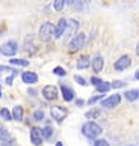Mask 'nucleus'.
Masks as SVG:
<instances>
[{
    "instance_id": "obj_39",
    "label": "nucleus",
    "mask_w": 139,
    "mask_h": 146,
    "mask_svg": "<svg viewBox=\"0 0 139 146\" xmlns=\"http://www.w3.org/2000/svg\"><path fill=\"white\" fill-rule=\"evenodd\" d=\"M0 98H2V88H0Z\"/></svg>"
},
{
    "instance_id": "obj_25",
    "label": "nucleus",
    "mask_w": 139,
    "mask_h": 146,
    "mask_svg": "<svg viewBox=\"0 0 139 146\" xmlns=\"http://www.w3.org/2000/svg\"><path fill=\"white\" fill-rule=\"evenodd\" d=\"M55 9L56 11H62L63 9V6H65V0H55Z\"/></svg>"
},
{
    "instance_id": "obj_12",
    "label": "nucleus",
    "mask_w": 139,
    "mask_h": 146,
    "mask_svg": "<svg viewBox=\"0 0 139 146\" xmlns=\"http://www.w3.org/2000/svg\"><path fill=\"white\" fill-rule=\"evenodd\" d=\"M65 27H67V20L65 18H61L57 21V24L55 26V38H61L63 35V32H65Z\"/></svg>"
},
{
    "instance_id": "obj_41",
    "label": "nucleus",
    "mask_w": 139,
    "mask_h": 146,
    "mask_svg": "<svg viewBox=\"0 0 139 146\" xmlns=\"http://www.w3.org/2000/svg\"><path fill=\"white\" fill-rule=\"evenodd\" d=\"M130 146H132V145H130Z\"/></svg>"
},
{
    "instance_id": "obj_23",
    "label": "nucleus",
    "mask_w": 139,
    "mask_h": 146,
    "mask_svg": "<svg viewBox=\"0 0 139 146\" xmlns=\"http://www.w3.org/2000/svg\"><path fill=\"white\" fill-rule=\"evenodd\" d=\"M0 116H2L5 121H11V119H12V113L8 109H0Z\"/></svg>"
},
{
    "instance_id": "obj_5",
    "label": "nucleus",
    "mask_w": 139,
    "mask_h": 146,
    "mask_svg": "<svg viewBox=\"0 0 139 146\" xmlns=\"http://www.w3.org/2000/svg\"><path fill=\"white\" fill-rule=\"evenodd\" d=\"M120 101H121V95L115 94V95L109 96V98H104L103 101H101V106H103L104 109H114L115 106L120 104Z\"/></svg>"
},
{
    "instance_id": "obj_8",
    "label": "nucleus",
    "mask_w": 139,
    "mask_h": 146,
    "mask_svg": "<svg viewBox=\"0 0 139 146\" xmlns=\"http://www.w3.org/2000/svg\"><path fill=\"white\" fill-rule=\"evenodd\" d=\"M30 140H32V143H33L35 146H41V143H42V133H41L39 128L33 127L30 129Z\"/></svg>"
},
{
    "instance_id": "obj_7",
    "label": "nucleus",
    "mask_w": 139,
    "mask_h": 146,
    "mask_svg": "<svg viewBox=\"0 0 139 146\" xmlns=\"http://www.w3.org/2000/svg\"><path fill=\"white\" fill-rule=\"evenodd\" d=\"M130 63H132V59H130V56H121L118 60L115 62V65H114V68L116 69V71H124L126 68H129L130 66Z\"/></svg>"
},
{
    "instance_id": "obj_38",
    "label": "nucleus",
    "mask_w": 139,
    "mask_h": 146,
    "mask_svg": "<svg viewBox=\"0 0 139 146\" xmlns=\"http://www.w3.org/2000/svg\"><path fill=\"white\" fill-rule=\"evenodd\" d=\"M56 146H63V145H62L61 142H57V143H56Z\"/></svg>"
},
{
    "instance_id": "obj_18",
    "label": "nucleus",
    "mask_w": 139,
    "mask_h": 146,
    "mask_svg": "<svg viewBox=\"0 0 139 146\" xmlns=\"http://www.w3.org/2000/svg\"><path fill=\"white\" fill-rule=\"evenodd\" d=\"M12 117L15 119V121H21V119H23V107L15 106L14 110H12Z\"/></svg>"
},
{
    "instance_id": "obj_28",
    "label": "nucleus",
    "mask_w": 139,
    "mask_h": 146,
    "mask_svg": "<svg viewBox=\"0 0 139 146\" xmlns=\"http://www.w3.org/2000/svg\"><path fill=\"white\" fill-rule=\"evenodd\" d=\"M0 72H11V74H17V71L12 68H9V66H2L0 65Z\"/></svg>"
},
{
    "instance_id": "obj_27",
    "label": "nucleus",
    "mask_w": 139,
    "mask_h": 146,
    "mask_svg": "<svg viewBox=\"0 0 139 146\" xmlns=\"http://www.w3.org/2000/svg\"><path fill=\"white\" fill-rule=\"evenodd\" d=\"M110 88H114V89H118V88H126V82H120V80H116V82L110 83Z\"/></svg>"
},
{
    "instance_id": "obj_3",
    "label": "nucleus",
    "mask_w": 139,
    "mask_h": 146,
    "mask_svg": "<svg viewBox=\"0 0 139 146\" xmlns=\"http://www.w3.org/2000/svg\"><path fill=\"white\" fill-rule=\"evenodd\" d=\"M85 41H86V35H85V33H79V35H76L71 41H70V44H68V50H70V53H76V51H79L80 48L85 45Z\"/></svg>"
},
{
    "instance_id": "obj_32",
    "label": "nucleus",
    "mask_w": 139,
    "mask_h": 146,
    "mask_svg": "<svg viewBox=\"0 0 139 146\" xmlns=\"http://www.w3.org/2000/svg\"><path fill=\"white\" fill-rule=\"evenodd\" d=\"M94 146H110L108 142H106V140H103V139H100V140H97V142H95V145Z\"/></svg>"
},
{
    "instance_id": "obj_31",
    "label": "nucleus",
    "mask_w": 139,
    "mask_h": 146,
    "mask_svg": "<svg viewBox=\"0 0 139 146\" xmlns=\"http://www.w3.org/2000/svg\"><path fill=\"white\" fill-rule=\"evenodd\" d=\"M74 80H76V82H77L79 84H82V86H86V80H85V78H82L80 75H76V77H74Z\"/></svg>"
},
{
    "instance_id": "obj_15",
    "label": "nucleus",
    "mask_w": 139,
    "mask_h": 146,
    "mask_svg": "<svg viewBox=\"0 0 139 146\" xmlns=\"http://www.w3.org/2000/svg\"><path fill=\"white\" fill-rule=\"evenodd\" d=\"M61 92H62V96L65 101H73L74 100V90L70 89L68 86H61Z\"/></svg>"
},
{
    "instance_id": "obj_26",
    "label": "nucleus",
    "mask_w": 139,
    "mask_h": 146,
    "mask_svg": "<svg viewBox=\"0 0 139 146\" xmlns=\"http://www.w3.org/2000/svg\"><path fill=\"white\" fill-rule=\"evenodd\" d=\"M53 72H55L56 75H59V77H63V75H67V71L63 68H61V66H56L55 69H53Z\"/></svg>"
},
{
    "instance_id": "obj_4",
    "label": "nucleus",
    "mask_w": 139,
    "mask_h": 146,
    "mask_svg": "<svg viewBox=\"0 0 139 146\" xmlns=\"http://www.w3.org/2000/svg\"><path fill=\"white\" fill-rule=\"evenodd\" d=\"M17 51H18V45L15 41H8V42L0 45V54H3V56L12 57Z\"/></svg>"
},
{
    "instance_id": "obj_40",
    "label": "nucleus",
    "mask_w": 139,
    "mask_h": 146,
    "mask_svg": "<svg viewBox=\"0 0 139 146\" xmlns=\"http://www.w3.org/2000/svg\"><path fill=\"white\" fill-rule=\"evenodd\" d=\"M2 129H3V127H2V123H0V131H2Z\"/></svg>"
},
{
    "instance_id": "obj_36",
    "label": "nucleus",
    "mask_w": 139,
    "mask_h": 146,
    "mask_svg": "<svg viewBox=\"0 0 139 146\" xmlns=\"http://www.w3.org/2000/svg\"><path fill=\"white\" fill-rule=\"evenodd\" d=\"M135 78H136V80H139V71H136V74H135Z\"/></svg>"
},
{
    "instance_id": "obj_24",
    "label": "nucleus",
    "mask_w": 139,
    "mask_h": 146,
    "mask_svg": "<svg viewBox=\"0 0 139 146\" xmlns=\"http://www.w3.org/2000/svg\"><path fill=\"white\" fill-rule=\"evenodd\" d=\"M85 116H86L88 119H92V117H98L100 116V111L98 110H89L85 113Z\"/></svg>"
},
{
    "instance_id": "obj_29",
    "label": "nucleus",
    "mask_w": 139,
    "mask_h": 146,
    "mask_svg": "<svg viewBox=\"0 0 139 146\" xmlns=\"http://www.w3.org/2000/svg\"><path fill=\"white\" fill-rule=\"evenodd\" d=\"M33 117L36 119V121H41V119H44V111L42 110H36L33 113Z\"/></svg>"
},
{
    "instance_id": "obj_2",
    "label": "nucleus",
    "mask_w": 139,
    "mask_h": 146,
    "mask_svg": "<svg viewBox=\"0 0 139 146\" xmlns=\"http://www.w3.org/2000/svg\"><path fill=\"white\" fill-rule=\"evenodd\" d=\"M55 35V26H53L51 23H44L39 27V33H38V36H39V39L41 41H44V42H47V41H50L51 39V36Z\"/></svg>"
},
{
    "instance_id": "obj_22",
    "label": "nucleus",
    "mask_w": 139,
    "mask_h": 146,
    "mask_svg": "<svg viewBox=\"0 0 139 146\" xmlns=\"http://www.w3.org/2000/svg\"><path fill=\"white\" fill-rule=\"evenodd\" d=\"M11 65H15V66H27L29 62L24 60V59H11Z\"/></svg>"
},
{
    "instance_id": "obj_10",
    "label": "nucleus",
    "mask_w": 139,
    "mask_h": 146,
    "mask_svg": "<svg viewBox=\"0 0 139 146\" xmlns=\"http://www.w3.org/2000/svg\"><path fill=\"white\" fill-rule=\"evenodd\" d=\"M12 145H14L12 136L3 128L2 131H0V146H12Z\"/></svg>"
},
{
    "instance_id": "obj_34",
    "label": "nucleus",
    "mask_w": 139,
    "mask_h": 146,
    "mask_svg": "<svg viewBox=\"0 0 139 146\" xmlns=\"http://www.w3.org/2000/svg\"><path fill=\"white\" fill-rule=\"evenodd\" d=\"M12 82H14V75H11V77H8V78H6V84H9V86H11V84H12Z\"/></svg>"
},
{
    "instance_id": "obj_14",
    "label": "nucleus",
    "mask_w": 139,
    "mask_h": 146,
    "mask_svg": "<svg viewBox=\"0 0 139 146\" xmlns=\"http://www.w3.org/2000/svg\"><path fill=\"white\" fill-rule=\"evenodd\" d=\"M103 65H104V60H103V57H101V56H95L94 60L91 62V66H92L94 72H100L101 69H103Z\"/></svg>"
},
{
    "instance_id": "obj_33",
    "label": "nucleus",
    "mask_w": 139,
    "mask_h": 146,
    "mask_svg": "<svg viewBox=\"0 0 139 146\" xmlns=\"http://www.w3.org/2000/svg\"><path fill=\"white\" fill-rule=\"evenodd\" d=\"M91 83H92V84L95 86V88H97V86L101 83V80H100L98 77H92V78H91Z\"/></svg>"
},
{
    "instance_id": "obj_17",
    "label": "nucleus",
    "mask_w": 139,
    "mask_h": 146,
    "mask_svg": "<svg viewBox=\"0 0 139 146\" xmlns=\"http://www.w3.org/2000/svg\"><path fill=\"white\" fill-rule=\"evenodd\" d=\"M89 65H91V62H89V57L88 56H82L77 60V68L79 69H85V68H88Z\"/></svg>"
},
{
    "instance_id": "obj_19",
    "label": "nucleus",
    "mask_w": 139,
    "mask_h": 146,
    "mask_svg": "<svg viewBox=\"0 0 139 146\" xmlns=\"http://www.w3.org/2000/svg\"><path fill=\"white\" fill-rule=\"evenodd\" d=\"M41 133H42V139H45V140H50L51 136H53V128L50 125H47L41 129Z\"/></svg>"
},
{
    "instance_id": "obj_30",
    "label": "nucleus",
    "mask_w": 139,
    "mask_h": 146,
    "mask_svg": "<svg viewBox=\"0 0 139 146\" xmlns=\"http://www.w3.org/2000/svg\"><path fill=\"white\" fill-rule=\"evenodd\" d=\"M98 100H104V98H103V94H101V95H97V96H92V98H89V100H88V104H94V102H97Z\"/></svg>"
},
{
    "instance_id": "obj_16",
    "label": "nucleus",
    "mask_w": 139,
    "mask_h": 146,
    "mask_svg": "<svg viewBox=\"0 0 139 146\" xmlns=\"http://www.w3.org/2000/svg\"><path fill=\"white\" fill-rule=\"evenodd\" d=\"M124 98L127 101H136L139 100V90L135 89V90H127L126 94H124Z\"/></svg>"
},
{
    "instance_id": "obj_9",
    "label": "nucleus",
    "mask_w": 139,
    "mask_h": 146,
    "mask_svg": "<svg viewBox=\"0 0 139 146\" xmlns=\"http://www.w3.org/2000/svg\"><path fill=\"white\" fill-rule=\"evenodd\" d=\"M42 95H44L45 100L53 101V100L57 98V89L55 88V86H45V88L42 89Z\"/></svg>"
},
{
    "instance_id": "obj_11",
    "label": "nucleus",
    "mask_w": 139,
    "mask_h": 146,
    "mask_svg": "<svg viewBox=\"0 0 139 146\" xmlns=\"http://www.w3.org/2000/svg\"><path fill=\"white\" fill-rule=\"evenodd\" d=\"M77 27H79V21L77 20H67V27H65V32H63V35H65L67 38H70L74 32L77 30Z\"/></svg>"
},
{
    "instance_id": "obj_6",
    "label": "nucleus",
    "mask_w": 139,
    "mask_h": 146,
    "mask_svg": "<svg viewBox=\"0 0 139 146\" xmlns=\"http://www.w3.org/2000/svg\"><path fill=\"white\" fill-rule=\"evenodd\" d=\"M51 117L55 119L56 122H62L63 119H65L67 116V110L63 109V107H59V106H55V107H51Z\"/></svg>"
},
{
    "instance_id": "obj_21",
    "label": "nucleus",
    "mask_w": 139,
    "mask_h": 146,
    "mask_svg": "<svg viewBox=\"0 0 139 146\" xmlns=\"http://www.w3.org/2000/svg\"><path fill=\"white\" fill-rule=\"evenodd\" d=\"M109 89H112V88H110V83H108V82H101L97 86V90L100 92V94H104V92H108Z\"/></svg>"
},
{
    "instance_id": "obj_1",
    "label": "nucleus",
    "mask_w": 139,
    "mask_h": 146,
    "mask_svg": "<svg viewBox=\"0 0 139 146\" xmlns=\"http://www.w3.org/2000/svg\"><path fill=\"white\" fill-rule=\"evenodd\" d=\"M82 133H83V136H86L88 139H95L97 136H100V134L103 133V129H101V127L95 122H86L82 127Z\"/></svg>"
},
{
    "instance_id": "obj_35",
    "label": "nucleus",
    "mask_w": 139,
    "mask_h": 146,
    "mask_svg": "<svg viewBox=\"0 0 139 146\" xmlns=\"http://www.w3.org/2000/svg\"><path fill=\"white\" fill-rule=\"evenodd\" d=\"M73 2H74V0H65V3H68V5H71V6H73Z\"/></svg>"
},
{
    "instance_id": "obj_20",
    "label": "nucleus",
    "mask_w": 139,
    "mask_h": 146,
    "mask_svg": "<svg viewBox=\"0 0 139 146\" xmlns=\"http://www.w3.org/2000/svg\"><path fill=\"white\" fill-rule=\"evenodd\" d=\"M91 0H74L73 2V6L77 8V9H83L85 6H88Z\"/></svg>"
},
{
    "instance_id": "obj_13",
    "label": "nucleus",
    "mask_w": 139,
    "mask_h": 146,
    "mask_svg": "<svg viewBox=\"0 0 139 146\" xmlns=\"http://www.w3.org/2000/svg\"><path fill=\"white\" fill-rule=\"evenodd\" d=\"M21 80H23L24 83H27V84H33V83L38 82V75H36L35 72L27 71V72H23V74H21Z\"/></svg>"
},
{
    "instance_id": "obj_37",
    "label": "nucleus",
    "mask_w": 139,
    "mask_h": 146,
    "mask_svg": "<svg viewBox=\"0 0 139 146\" xmlns=\"http://www.w3.org/2000/svg\"><path fill=\"white\" fill-rule=\"evenodd\" d=\"M136 54L139 56V42H138V47H136Z\"/></svg>"
}]
</instances>
